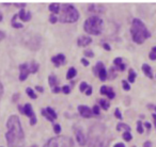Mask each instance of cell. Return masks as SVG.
I'll return each mask as SVG.
<instances>
[{"instance_id": "cell-35", "label": "cell", "mask_w": 156, "mask_h": 147, "mask_svg": "<svg viewBox=\"0 0 156 147\" xmlns=\"http://www.w3.org/2000/svg\"><path fill=\"white\" fill-rule=\"evenodd\" d=\"M12 27L16 29H20V28H23V24H20V22H12Z\"/></svg>"}, {"instance_id": "cell-40", "label": "cell", "mask_w": 156, "mask_h": 147, "mask_svg": "<svg viewBox=\"0 0 156 147\" xmlns=\"http://www.w3.org/2000/svg\"><path fill=\"white\" fill-rule=\"evenodd\" d=\"M103 47H104L105 49L107 50V51H110V50H111L110 46H109V45H108V44H107V43H104V44H103Z\"/></svg>"}, {"instance_id": "cell-18", "label": "cell", "mask_w": 156, "mask_h": 147, "mask_svg": "<svg viewBox=\"0 0 156 147\" xmlns=\"http://www.w3.org/2000/svg\"><path fill=\"white\" fill-rule=\"evenodd\" d=\"M48 83H49V85L52 89L58 87V79H57V77L54 76V75H50V76L48 77Z\"/></svg>"}, {"instance_id": "cell-31", "label": "cell", "mask_w": 156, "mask_h": 147, "mask_svg": "<svg viewBox=\"0 0 156 147\" xmlns=\"http://www.w3.org/2000/svg\"><path fill=\"white\" fill-rule=\"evenodd\" d=\"M88 87H89V85L87 84V82H81L80 87H79V90H80V92H83L85 90L88 89Z\"/></svg>"}, {"instance_id": "cell-54", "label": "cell", "mask_w": 156, "mask_h": 147, "mask_svg": "<svg viewBox=\"0 0 156 147\" xmlns=\"http://www.w3.org/2000/svg\"><path fill=\"white\" fill-rule=\"evenodd\" d=\"M30 147H37V145H33V146H30Z\"/></svg>"}, {"instance_id": "cell-55", "label": "cell", "mask_w": 156, "mask_h": 147, "mask_svg": "<svg viewBox=\"0 0 156 147\" xmlns=\"http://www.w3.org/2000/svg\"><path fill=\"white\" fill-rule=\"evenodd\" d=\"M155 110H156V107H155Z\"/></svg>"}, {"instance_id": "cell-38", "label": "cell", "mask_w": 156, "mask_h": 147, "mask_svg": "<svg viewBox=\"0 0 156 147\" xmlns=\"http://www.w3.org/2000/svg\"><path fill=\"white\" fill-rule=\"evenodd\" d=\"M57 20H58V19H57L56 16H55V15H50V17H49V22H51V24H56Z\"/></svg>"}, {"instance_id": "cell-34", "label": "cell", "mask_w": 156, "mask_h": 147, "mask_svg": "<svg viewBox=\"0 0 156 147\" xmlns=\"http://www.w3.org/2000/svg\"><path fill=\"white\" fill-rule=\"evenodd\" d=\"M92 113L95 115H100V108L98 106H94L93 109H92Z\"/></svg>"}, {"instance_id": "cell-14", "label": "cell", "mask_w": 156, "mask_h": 147, "mask_svg": "<svg viewBox=\"0 0 156 147\" xmlns=\"http://www.w3.org/2000/svg\"><path fill=\"white\" fill-rule=\"evenodd\" d=\"M18 17L23 20V22H28V20L31 19V13L30 12H26L24 9H22L20 11V13L17 14Z\"/></svg>"}, {"instance_id": "cell-15", "label": "cell", "mask_w": 156, "mask_h": 147, "mask_svg": "<svg viewBox=\"0 0 156 147\" xmlns=\"http://www.w3.org/2000/svg\"><path fill=\"white\" fill-rule=\"evenodd\" d=\"M88 11L90 12H94V13H103L105 12V9L102 5H91L88 7Z\"/></svg>"}, {"instance_id": "cell-39", "label": "cell", "mask_w": 156, "mask_h": 147, "mask_svg": "<svg viewBox=\"0 0 156 147\" xmlns=\"http://www.w3.org/2000/svg\"><path fill=\"white\" fill-rule=\"evenodd\" d=\"M92 94V87H88V89L86 90V95L90 96Z\"/></svg>"}, {"instance_id": "cell-5", "label": "cell", "mask_w": 156, "mask_h": 147, "mask_svg": "<svg viewBox=\"0 0 156 147\" xmlns=\"http://www.w3.org/2000/svg\"><path fill=\"white\" fill-rule=\"evenodd\" d=\"M61 8H62V12H61V15L59 17V20L61 22H75L78 19L79 14L73 5L65 3Z\"/></svg>"}, {"instance_id": "cell-33", "label": "cell", "mask_w": 156, "mask_h": 147, "mask_svg": "<svg viewBox=\"0 0 156 147\" xmlns=\"http://www.w3.org/2000/svg\"><path fill=\"white\" fill-rule=\"evenodd\" d=\"M85 56H88V58H93L94 53L92 50H85Z\"/></svg>"}, {"instance_id": "cell-44", "label": "cell", "mask_w": 156, "mask_h": 147, "mask_svg": "<svg viewBox=\"0 0 156 147\" xmlns=\"http://www.w3.org/2000/svg\"><path fill=\"white\" fill-rule=\"evenodd\" d=\"M143 147H152V143L150 142V141H147V142H145L144 144H143Z\"/></svg>"}, {"instance_id": "cell-7", "label": "cell", "mask_w": 156, "mask_h": 147, "mask_svg": "<svg viewBox=\"0 0 156 147\" xmlns=\"http://www.w3.org/2000/svg\"><path fill=\"white\" fill-rule=\"evenodd\" d=\"M23 109H24V113L23 114L27 115V116L30 118V125H35L37 124V116H35L34 112H33V109H32V106H31L30 104H26L24 107H23Z\"/></svg>"}, {"instance_id": "cell-19", "label": "cell", "mask_w": 156, "mask_h": 147, "mask_svg": "<svg viewBox=\"0 0 156 147\" xmlns=\"http://www.w3.org/2000/svg\"><path fill=\"white\" fill-rule=\"evenodd\" d=\"M142 70L144 71V74L147 75L149 78H153V74H152V69L151 67L149 66L147 64H143L142 65Z\"/></svg>"}, {"instance_id": "cell-27", "label": "cell", "mask_w": 156, "mask_h": 147, "mask_svg": "<svg viewBox=\"0 0 156 147\" xmlns=\"http://www.w3.org/2000/svg\"><path fill=\"white\" fill-rule=\"evenodd\" d=\"M123 138L125 141H130L133 138V135H132V133L130 132H128V131H126V132H123Z\"/></svg>"}, {"instance_id": "cell-32", "label": "cell", "mask_w": 156, "mask_h": 147, "mask_svg": "<svg viewBox=\"0 0 156 147\" xmlns=\"http://www.w3.org/2000/svg\"><path fill=\"white\" fill-rule=\"evenodd\" d=\"M54 131H55V133H56V134H59L61 132V127H60V125H59V124H56V125L54 126Z\"/></svg>"}, {"instance_id": "cell-52", "label": "cell", "mask_w": 156, "mask_h": 147, "mask_svg": "<svg viewBox=\"0 0 156 147\" xmlns=\"http://www.w3.org/2000/svg\"><path fill=\"white\" fill-rule=\"evenodd\" d=\"M152 50H153V52H154V53L156 54V46H154V47L152 48Z\"/></svg>"}, {"instance_id": "cell-45", "label": "cell", "mask_w": 156, "mask_h": 147, "mask_svg": "<svg viewBox=\"0 0 156 147\" xmlns=\"http://www.w3.org/2000/svg\"><path fill=\"white\" fill-rule=\"evenodd\" d=\"M60 91H61V89L59 87H54V89H52V92H54V93H59Z\"/></svg>"}, {"instance_id": "cell-26", "label": "cell", "mask_w": 156, "mask_h": 147, "mask_svg": "<svg viewBox=\"0 0 156 147\" xmlns=\"http://www.w3.org/2000/svg\"><path fill=\"white\" fill-rule=\"evenodd\" d=\"M104 66V64H103V62H98L95 64V66H94V68H93V71H94V74H95V76L98 75V71L100 70L102 67Z\"/></svg>"}, {"instance_id": "cell-9", "label": "cell", "mask_w": 156, "mask_h": 147, "mask_svg": "<svg viewBox=\"0 0 156 147\" xmlns=\"http://www.w3.org/2000/svg\"><path fill=\"white\" fill-rule=\"evenodd\" d=\"M20 81H25L27 79V77L29 76L30 74V68H29V64L27 63H24V64L20 65Z\"/></svg>"}, {"instance_id": "cell-17", "label": "cell", "mask_w": 156, "mask_h": 147, "mask_svg": "<svg viewBox=\"0 0 156 147\" xmlns=\"http://www.w3.org/2000/svg\"><path fill=\"white\" fill-rule=\"evenodd\" d=\"M49 11L50 12H52L54 14H58L59 13V11H60V3H58V2H56V3H50L49 5Z\"/></svg>"}, {"instance_id": "cell-47", "label": "cell", "mask_w": 156, "mask_h": 147, "mask_svg": "<svg viewBox=\"0 0 156 147\" xmlns=\"http://www.w3.org/2000/svg\"><path fill=\"white\" fill-rule=\"evenodd\" d=\"M14 5H15L16 7H18V8H24V7H26V3H14Z\"/></svg>"}, {"instance_id": "cell-20", "label": "cell", "mask_w": 156, "mask_h": 147, "mask_svg": "<svg viewBox=\"0 0 156 147\" xmlns=\"http://www.w3.org/2000/svg\"><path fill=\"white\" fill-rule=\"evenodd\" d=\"M135 80H136V73H135L134 69L130 68L129 71H128V81L130 83H134Z\"/></svg>"}, {"instance_id": "cell-23", "label": "cell", "mask_w": 156, "mask_h": 147, "mask_svg": "<svg viewBox=\"0 0 156 147\" xmlns=\"http://www.w3.org/2000/svg\"><path fill=\"white\" fill-rule=\"evenodd\" d=\"M98 102H100V104L102 106V108L104 109V110H108L109 106H110V104H109L107 100L105 99H98Z\"/></svg>"}, {"instance_id": "cell-24", "label": "cell", "mask_w": 156, "mask_h": 147, "mask_svg": "<svg viewBox=\"0 0 156 147\" xmlns=\"http://www.w3.org/2000/svg\"><path fill=\"white\" fill-rule=\"evenodd\" d=\"M26 93H27V95H28L30 98H32V99H35V98H37V94H35L34 91H33L32 89H30V87H27Z\"/></svg>"}, {"instance_id": "cell-12", "label": "cell", "mask_w": 156, "mask_h": 147, "mask_svg": "<svg viewBox=\"0 0 156 147\" xmlns=\"http://www.w3.org/2000/svg\"><path fill=\"white\" fill-rule=\"evenodd\" d=\"M91 43H92V39L90 36H85V35H83V36L78 37V39H77L78 46H81V47H86V46L90 45Z\"/></svg>"}, {"instance_id": "cell-22", "label": "cell", "mask_w": 156, "mask_h": 147, "mask_svg": "<svg viewBox=\"0 0 156 147\" xmlns=\"http://www.w3.org/2000/svg\"><path fill=\"white\" fill-rule=\"evenodd\" d=\"M29 68H30V73L34 74L37 71V69H39V64L35 62H31L30 64H29Z\"/></svg>"}, {"instance_id": "cell-37", "label": "cell", "mask_w": 156, "mask_h": 147, "mask_svg": "<svg viewBox=\"0 0 156 147\" xmlns=\"http://www.w3.org/2000/svg\"><path fill=\"white\" fill-rule=\"evenodd\" d=\"M113 64H115V66H119L120 64H122V58H117V59H115V61H113Z\"/></svg>"}, {"instance_id": "cell-49", "label": "cell", "mask_w": 156, "mask_h": 147, "mask_svg": "<svg viewBox=\"0 0 156 147\" xmlns=\"http://www.w3.org/2000/svg\"><path fill=\"white\" fill-rule=\"evenodd\" d=\"M144 126H145V128L149 130V131L151 130V124H150V123H144Z\"/></svg>"}, {"instance_id": "cell-29", "label": "cell", "mask_w": 156, "mask_h": 147, "mask_svg": "<svg viewBox=\"0 0 156 147\" xmlns=\"http://www.w3.org/2000/svg\"><path fill=\"white\" fill-rule=\"evenodd\" d=\"M122 87H123V89L124 90H126V91H129L130 90V85H129V83L127 82V81H122Z\"/></svg>"}, {"instance_id": "cell-28", "label": "cell", "mask_w": 156, "mask_h": 147, "mask_svg": "<svg viewBox=\"0 0 156 147\" xmlns=\"http://www.w3.org/2000/svg\"><path fill=\"white\" fill-rule=\"evenodd\" d=\"M137 131H138L140 134L143 133V125L141 124L140 121H139L138 123H137Z\"/></svg>"}, {"instance_id": "cell-16", "label": "cell", "mask_w": 156, "mask_h": 147, "mask_svg": "<svg viewBox=\"0 0 156 147\" xmlns=\"http://www.w3.org/2000/svg\"><path fill=\"white\" fill-rule=\"evenodd\" d=\"M96 76H98V78L101 79L102 81H105L107 78H108V76H107V71H106V68H105L104 66L102 67V68L100 69V70L98 71V75Z\"/></svg>"}, {"instance_id": "cell-41", "label": "cell", "mask_w": 156, "mask_h": 147, "mask_svg": "<svg viewBox=\"0 0 156 147\" xmlns=\"http://www.w3.org/2000/svg\"><path fill=\"white\" fill-rule=\"evenodd\" d=\"M2 95H3V85H2V83L0 82V99H1Z\"/></svg>"}, {"instance_id": "cell-51", "label": "cell", "mask_w": 156, "mask_h": 147, "mask_svg": "<svg viewBox=\"0 0 156 147\" xmlns=\"http://www.w3.org/2000/svg\"><path fill=\"white\" fill-rule=\"evenodd\" d=\"M152 117H153V119H154V124H155V126H156V114H153V115H152Z\"/></svg>"}, {"instance_id": "cell-1", "label": "cell", "mask_w": 156, "mask_h": 147, "mask_svg": "<svg viewBox=\"0 0 156 147\" xmlns=\"http://www.w3.org/2000/svg\"><path fill=\"white\" fill-rule=\"evenodd\" d=\"M7 128L8 131L5 133V140H7L8 146L23 147L25 142V133L18 116L11 115L7 121Z\"/></svg>"}, {"instance_id": "cell-6", "label": "cell", "mask_w": 156, "mask_h": 147, "mask_svg": "<svg viewBox=\"0 0 156 147\" xmlns=\"http://www.w3.org/2000/svg\"><path fill=\"white\" fill-rule=\"evenodd\" d=\"M74 142L69 136H56L50 140L44 145L43 147H73Z\"/></svg>"}, {"instance_id": "cell-10", "label": "cell", "mask_w": 156, "mask_h": 147, "mask_svg": "<svg viewBox=\"0 0 156 147\" xmlns=\"http://www.w3.org/2000/svg\"><path fill=\"white\" fill-rule=\"evenodd\" d=\"M78 111H79L81 116L86 117V118H89L92 115V110L87 106H79L78 107Z\"/></svg>"}, {"instance_id": "cell-2", "label": "cell", "mask_w": 156, "mask_h": 147, "mask_svg": "<svg viewBox=\"0 0 156 147\" xmlns=\"http://www.w3.org/2000/svg\"><path fill=\"white\" fill-rule=\"evenodd\" d=\"M130 34H132L133 41L137 44H142L147 39L151 36V33L147 29L142 22L138 18L133 20L132 28H130Z\"/></svg>"}, {"instance_id": "cell-43", "label": "cell", "mask_w": 156, "mask_h": 147, "mask_svg": "<svg viewBox=\"0 0 156 147\" xmlns=\"http://www.w3.org/2000/svg\"><path fill=\"white\" fill-rule=\"evenodd\" d=\"M5 37V33L3 32V31H1L0 30V41H2L3 39Z\"/></svg>"}, {"instance_id": "cell-21", "label": "cell", "mask_w": 156, "mask_h": 147, "mask_svg": "<svg viewBox=\"0 0 156 147\" xmlns=\"http://www.w3.org/2000/svg\"><path fill=\"white\" fill-rule=\"evenodd\" d=\"M76 74H77V71H76V69L74 68V67H71V68L67 70V74H66V78L69 79H72L74 78V77L76 76Z\"/></svg>"}, {"instance_id": "cell-46", "label": "cell", "mask_w": 156, "mask_h": 147, "mask_svg": "<svg viewBox=\"0 0 156 147\" xmlns=\"http://www.w3.org/2000/svg\"><path fill=\"white\" fill-rule=\"evenodd\" d=\"M150 59H151V60H155V59H156V54L154 53V52H151V53H150Z\"/></svg>"}, {"instance_id": "cell-3", "label": "cell", "mask_w": 156, "mask_h": 147, "mask_svg": "<svg viewBox=\"0 0 156 147\" xmlns=\"http://www.w3.org/2000/svg\"><path fill=\"white\" fill-rule=\"evenodd\" d=\"M85 31L89 34L92 35H98L102 33L103 30V20L98 15L90 16L85 22Z\"/></svg>"}, {"instance_id": "cell-25", "label": "cell", "mask_w": 156, "mask_h": 147, "mask_svg": "<svg viewBox=\"0 0 156 147\" xmlns=\"http://www.w3.org/2000/svg\"><path fill=\"white\" fill-rule=\"evenodd\" d=\"M122 128H123V129H125L126 131H128V132H129V130H130V127H129V126H128V125H126V124H123V123L118 124L117 129H118V130H121Z\"/></svg>"}, {"instance_id": "cell-36", "label": "cell", "mask_w": 156, "mask_h": 147, "mask_svg": "<svg viewBox=\"0 0 156 147\" xmlns=\"http://www.w3.org/2000/svg\"><path fill=\"white\" fill-rule=\"evenodd\" d=\"M115 116L117 117V118H119V119L123 118V117H122V115H121V113H120L119 109H115Z\"/></svg>"}, {"instance_id": "cell-13", "label": "cell", "mask_w": 156, "mask_h": 147, "mask_svg": "<svg viewBox=\"0 0 156 147\" xmlns=\"http://www.w3.org/2000/svg\"><path fill=\"white\" fill-rule=\"evenodd\" d=\"M75 133H76V138H77V142L79 143L80 146H83L86 144V136L83 134V130L81 129H75Z\"/></svg>"}, {"instance_id": "cell-42", "label": "cell", "mask_w": 156, "mask_h": 147, "mask_svg": "<svg viewBox=\"0 0 156 147\" xmlns=\"http://www.w3.org/2000/svg\"><path fill=\"white\" fill-rule=\"evenodd\" d=\"M81 63H83L85 66H89V61H87L86 59H81Z\"/></svg>"}, {"instance_id": "cell-11", "label": "cell", "mask_w": 156, "mask_h": 147, "mask_svg": "<svg viewBox=\"0 0 156 147\" xmlns=\"http://www.w3.org/2000/svg\"><path fill=\"white\" fill-rule=\"evenodd\" d=\"M51 62L54 63V64L56 65L57 67H59L61 64H63V63L65 62V56H64V54L59 53V54H57V56H54L51 58Z\"/></svg>"}, {"instance_id": "cell-8", "label": "cell", "mask_w": 156, "mask_h": 147, "mask_svg": "<svg viewBox=\"0 0 156 147\" xmlns=\"http://www.w3.org/2000/svg\"><path fill=\"white\" fill-rule=\"evenodd\" d=\"M41 113H42V115H43L45 118H47L49 121H54L55 119L57 118V113L55 112V110H54V109H51V108L42 109Z\"/></svg>"}, {"instance_id": "cell-48", "label": "cell", "mask_w": 156, "mask_h": 147, "mask_svg": "<svg viewBox=\"0 0 156 147\" xmlns=\"http://www.w3.org/2000/svg\"><path fill=\"white\" fill-rule=\"evenodd\" d=\"M35 90H37V91H39V92H43L44 91V89L42 87H40V85H37V87H35Z\"/></svg>"}, {"instance_id": "cell-56", "label": "cell", "mask_w": 156, "mask_h": 147, "mask_svg": "<svg viewBox=\"0 0 156 147\" xmlns=\"http://www.w3.org/2000/svg\"><path fill=\"white\" fill-rule=\"evenodd\" d=\"M1 147H2V146H1Z\"/></svg>"}, {"instance_id": "cell-50", "label": "cell", "mask_w": 156, "mask_h": 147, "mask_svg": "<svg viewBox=\"0 0 156 147\" xmlns=\"http://www.w3.org/2000/svg\"><path fill=\"white\" fill-rule=\"evenodd\" d=\"M115 147H125V146H124L123 143H118V144L115 145Z\"/></svg>"}, {"instance_id": "cell-30", "label": "cell", "mask_w": 156, "mask_h": 147, "mask_svg": "<svg viewBox=\"0 0 156 147\" xmlns=\"http://www.w3.org/2000/svg\"><path fill=\"white\" fill-rule=\"evenodd\" d=\"M61 91H62L64 94H69V92H71V89H69V85H64V87H61Z\"/></svg>"}, {"instance_id": "cell-53", "label": "cell", "mask_w": 156, "mask_h": 147, "mask_svg": "<svg viewBox=\"0 0 156 147\" xmlns=\"http://www.w3.org/2000/svg\"><path fill=\"white\" fill-rule=\"evenodd\" d=\"M2 18H3V16H2V14L0 13V22H1V20H2Z\"/></svg>"}, {"instance_id": "cell-4", "label": "cell", "mask_w": 156, "mask_h": 147, "mask_svg": "<svg viewBox=\"0 0 156 147\" xmlns=\"http://www.w3.org/2000/svg\"><path fill=\"white\" fill-rule=\"evenodd\" d=\"M96 132H94L93 130H90V141H89V147H107L108 143L105 140L104 136V128H101V130L98 131L100 125H94Z\"/></svg>"}]
</instances>
